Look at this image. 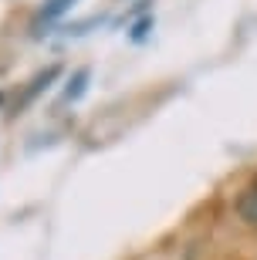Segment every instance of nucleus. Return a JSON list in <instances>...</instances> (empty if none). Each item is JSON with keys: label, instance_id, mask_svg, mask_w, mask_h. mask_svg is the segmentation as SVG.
<instances>
[{"label": "nucleus", "instance_id": "obj_5", "mask_svg": "<svg viewBox=\"0 0 257 260\" xmlns=\"http://www.w3.org/2000/svg\"><path fill=\"white\" fill-rule=\"evenodd\" d=\"M153 27V17H146V20H139V24H135V30H132V41H142L146 38V30Z\"/></svg>", "mask_w": 257, "mask_h": 260}, {"label": "nucleus", "instance_id": "obj_6", "mask_svg": "<svg viewBox=\"0 0 257 260\" xmlns=\"http://www.w3.org/2000/svg\"><path fill=\"white\" fill-rule=\"evenodd\" d=\"M254 186H257V173H254Z\"/></svg>", "mask_w": 257, "mask_h": 260}, {"label": "nucleus", "instance_id": "obj_2", "mask_svg": "<svg viewBox=\"0 0 257 260\" xmlns=\"http://www.w3.org/2000/svg\"><path fill=\"white\" fill-rule=\"evenodd\" d=\"M58 75H61V68H58V64H51L48 68V71H41V75L38 78H34V81H31V88H27V91H24V95H20V102H17V108H24V105H31V102H34V98H38L41 95V91H48V85H51V81H54V78Z\"/></svg>", "mask_w": 257, "mask_h": 260}, {"label": "nucleus", "instance_id": "obj_1", "mask_svg": "<svg viewBox=\"0 0 257 260\" xmlns=\"http://www.w3.org/2000/svg\"><path fill=\"white\" fill-rule=\"evenodd\" d=\"M237 216L244 220V226L257 230V186H247V189H240L237 193Z\"/></svg>", "mask_w": 257, "mask_h": 260}, {"label": "nucleus", "instance_id": "obj_3", "mask_svg": "<svg viewBox=\"0 0 257 260\" xmlns=\"http://www.w3.org/2000/svg\"><path fill=\"white\" fill-rule=\"evenodd\" d=\"M75 4H78V0H48V4L38 10V17H34V30H38L41 24H51V20H58L61 14H68Z\"/></svg>", "mask_w": 257, "mask_h": 260}, {"label": "nucleus", "instance_id": "obj_4", "mask_svg": "<svg viewBox=\"0 0 257 260\" xmlns=\"http://www.w3.org/2000/svg\"><path fill=\"white\" fill-rule=\"evenodd\" d=\"M88 78H92V71H88V68H78L75 78H71V81H68V88H65V102H78V98L85 95Z\"/></svg>", "mask_w": 257, "mask_h": 260}]
</instances>
